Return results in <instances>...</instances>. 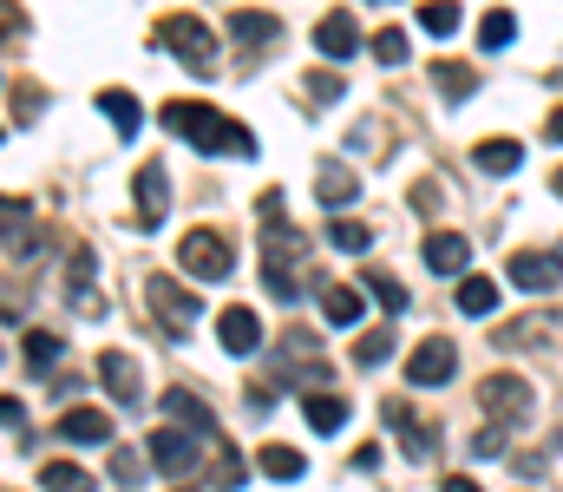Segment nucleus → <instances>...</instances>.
Instances as JSON below:
<instances>
[{
	"label": "nucleus",
	"instance_id": "obj_33",
	"mask_svg": "<svg viewBox=\"0 0 563 492\" xmlns=\"http://www.w3.org/2000/svg\"><path fill=\"white\" fill-rule=\"evenodd\" d=\"M420 26L426 33H439V40L459 33V7H452V0H432V7H420Z\"/></svg>",
	"mask_w": 563,
	"mask_h": 492
},
{
	"label": "nucleus",
	"instance_id": "obj_45",
	"mask_svg": "<svg viewBox=\"0 0 563 492\" xmlns=\"http://www.w3.org/2000/svg\"><path fill=\"white\" fill-rule=\"evenodd\" d=\"M184 492H197V486H184Z\"/></svg>",
	"mask_w": 563,
	"mask_h": 492
},
{
	"label": "nucleus",
	"instance_id": "obj_30",
	"mask_svg": "<svg viewBox=\"0 0 563 492\" xmlns=\"http://www.w3.org/2000/svg\"><path fill=\"white\" fill-rule=\"evenodd\" d=\"M321 316L334 328H354L361 322V296H354V289H321Z\"/></svg>",
	"mask_w": 563,
	"mask_h": 492
},
{
	"label": "nucleus",
	"instance_id": "obj_27",
	"mask_svg": "<svg viewBox=\"0 0 563 492\" xmlns=\"http://www.w3.org/2000/svg\"><path fill=\"white\" fill-rule=\"evenodd\" d=\"M328 243H334V250H347V256H361V250L374 243V230H367L361 217H334V223H328Z\"/></svg>",
	"mask_w": 563,
	"mask_h": 492
},
{
	"label": "nucleus",
	"instance_id": "obj_40",
	"mask_svg": "<svg viewBox=\"0 0 563 492\" xmlns=\"http://www.w3.org/2000/svg\"><path fill=\"white\" fill-rule=\"evenodd\" d=\"M544 139H551V145H563V106L551 112V119H544Z\"/></svg>",
	"mask_w": 563,
	"mask_h": 492
},
{
	"label": "nucleus",
	"instance_id": "obj_42",
	"mask_svg": "<svg viewBox=\"0 0 563 492\" xmlns=\"http://www.w3.org/2000/svg\"><path fill=\"white\" fill-rule=\"evenodd\" d=\"M13 26H20V20H13V13H0V40H7V33H13Z\"/></svg>",
	"mask_w": 563,
	"mask_h": 492
},
{
	"label": "nucleus",
	"instance_id": "obj_19",
	"mask_svg": "<svg viewBox=\"0 0 563 492\" xmlns=\"http://www.w3.org/2000/svg\"><path fill=\"white\" fill-rule=\"evenodd\" d=\"M301 414H308V427H321V434H341V427H347V401H341V394H321V387H308Z\"/></svg>",
	"mask_w": 563,
	"mask_h": 492
},
{
	"label": "nucleus",
	"instance_id": "obj_10",
	"mask_svg": "<svg viewBox=\"0 0 563 492\" xmlns=\"http://www.w3.org/2000/svg\"><path fill=\"white\" fill-rule=\"evenodd\" d=\"M314 46H321V59H354V53H361V20H354L347 7H334V13L314 26Z\"/></svg>",
	"mask_w": 563,
	"mask_h": 492
},
{
	"label": "nucleus",
	"instance_id": "obj_35",
	"mask_svg": "<svg viewBox=\"0 0 563 492\" xmlns=\"http://www.w3.org/2000/svg\"><path fill=\"white\" fill-rule=\"evenodd\" d=\"M217 486H223V492L243 486V460H236V447H230V440H217Z\"/></svg>",
	"mask_w": 563,
	"mask_h": 492
},
{
	"label": "nucleus",
	"instance_id": "obj_13",
	"mask_svg": "<svg viewBox=\"0 0 563 492\" xmlns=\"http://www.w3.org/2000/svg\"><path fill=\"white\" fill-rule=\"evenodd\" d=\"M465 263H472V243H465L459 230H432V237H426V270H432V276H459Z\"/></svg>",
	"mask_w": 563,
	"mask_h": 492
},
{
	"label": "nucleus",
	"instance_id": "obj_34",
	"mask_svg": "<svg viewBox=\"0 0 563 492\" xmlns=\"http://www.w3.org/2000/svg\"><path fill=\"white\" fill-rule=\"evenodd\" d=\"M374 53H380V66H407V33L400 26H380L374 33Z\"/></svg>",
	"mask_w": 563,
	"mask_h": 492
},
{
	"label": "nucleus",
	"instance_id": "obj_23",
	"mask_svg": "<svg viewBox=\"0 0 563 492\" xmlns=\"http://www.w3.org/2000/svg\"><path fill=\"white\" fill-rule=\"evenodd\" d=\"M256 467H263V473H269V480H282V486H288V480H301V473H308V460H301V453H295V447H263V453H256Z\"/></svg>",
	"mask_w": 563,
	"mask_h": 492
},
{
	"label": "nucleus",
	"instance_id": "obj_20",
	"mask_svg": "<svg viewBox=\"0 0 563 492\" xmlns=\"http://www.w3.org/2000/svg\"><path fill=\"white\" fill-rule=\"evenodd\" d=\"M99 112L112 119V132H119V139H139L144 112H139V99H132V92H99Z\"/></svg>",
	"mask_w": 563,
	"mask_h": 492
},
{
	"label": "nucleus",
	"instance_id": "obj_2",
	"mask_svg": "<svg viewBox=\"0 0 563 492\" xmlns=\"http://www.w3.org/2000/svg\"><path fill=\"white\" fill-rule=\"evenodd\" d=\"M164 125L170 132H184L197 152H230V158H256V139L236 125V119H223V112H210V106H197V99H164Z\"/></svg>",
	"mask_w": 563,
	"mask_h": 492
},
{
	"label": "nucleus",
	"instance_id": "obj_12",
	"mask_svg": "<svg viewBox=\"0 0 563 492\" xmlns=\"http://www.w3.org/2000/svg\"><path fill=\"white\" fill-rule=\"evenodd\" d=\"M164 414H177L184 434H197V440H223V434H217V414H210L190 387H164Z\"/></svg>",
	"mask_w": 563,
	"mask_h": 492
},
{
	"label": "nucleus",
	"instance_id": "obj_24",
	"mask_svg": "<svg viewBox=\"0 0 563 492\" xmlns=\"http://www.w3.org/2000/svg\"><path fill=\"white\" fill-rule=\"evenodd\" d=\"M511 40H518V13L492 7V13L478 20V46H485V53H498V46H511Z\"/></svg>",
	"mask_w": 563,
	"mask_h": 492
},
{
	"label": "nucleus",
	"instance_id": "obj_41",
	"mask_svg": "<svg viewBox=\"0 0 563 492\" xmlns=\"http://www.w3.org/2000/svg\"><path fill=\"white\" fill-rule=\"evenodd\" d=\"M445 492H485L478 480H445Z\"/></svg>",
	"mask_w": 563,
	"mask_h": 492
},
{
	"label": "nucleus",
	"instance_id": "obj_22",
	"mask_svg": "<svg viewBox=\"0 0 563 492\" xmlns=\"http://www.w3.org/2000/svg\"><path fill=\"white\" fill-rule=\"evenodd\" d=\"M230 33L256 46V40H276V33H282V20H276V13H256V7H236V13H230Z\"/></svg>",
	"mask_w": 563,
	"mask_h": 492
},
{
	"label": "nucleus",
	"instance_id": "obj_21",
	"mask_svg": "<svg viewBox=\"0 0 563 492\" xmlns=\"http://www.w3.org/2000/svg\"><path fill=\"white\" fill-rule=\"evenodd\" d=\"M472 164H478V171H492V177H505V171H518V164H525V145H518V139H485V145L472 152Z\"/></svg>",
	"mask_w": 563,
	"mask_h": 492
},
{
	"label": "nucleus",
	"instance_id": "obj_15",
	"mask_svg": "<svg viewBox=\"0 0 563 492\" xmlns=\"http://www.w3.org/2000/svg\"><path fill=\"white\" fill-rule=\"evenodd\" d=\"M164 204H170V177H164V164H139V223L144 230L164 223Z\"/></svg>",
	"mask_w": 563,
	"mask_h": 492
},
{
	"label": "nucleus",
	"instance_id": "obj_39",
	"mask_svg": "<svg viewBox=\"0 0 563 492\" xmlns=\"http://www.w3.org/2000/svg\"><path fill=\"white\" fill-rule=\"evenodd\" d=\"M20 420H26V407L13 394H0V427H20Z\"/></svg>",
	"mask_w": 563,
	"mask_h": 492
},
{
	"label": "nucleus",
	"instance_id": "obj_14",
	"mask_svg": "<svg viewBox=\"0 0 563 492\" xmlns=\"http://www.w3.org/2000/svg\"><path fill=\"white\" fill-rule=\"evenodd\" d=\"M217 335H223V348H230L236 361L263 348V322H256V309H223V316H217Z\"/></svg>",
	"mask_w": 563,
	"mask_h": 492
},
{
	"label": "nucleus",
	"instance_id": "obj_11",
	"mask_svg": "<svg viewBox=\"0 0 563 492\" xmlns=\"http://www.w3.org/2000/svg\"><path fill=\"white\" fill-rule=\"evenodd\" d=\"M144 453H151L164 473H190V467H197V434H184V427H157Z\"/></svg>",
	"mask_w": 563,
	"mask_h": 492
},
{
	"label": "nucleus",
	"instance_id": "obj_38",
	"mask_svg": "<svg viewBox=\"0 0 563 492\" xmlns=\"http://www.w3.org/2000/svg\"><path fill=\"white\" fill-rule=\"evenodd\" d=\"M112 473H119L125 486H139V453H125V447H112Z\"/></svg>",
	"mask_w": 563,
	"mask_h": 492
},
{
	"label": "nucleus",
	"instance_id": "obj_17",
	"mask_svg": "<svg viewBox=\"0 0 563 492\" xmlns=\"http://www.w3.org/2000/svg\"><path fill=\"white\" fill-rule=\"evenodd\" d=\"M387 420L400 427V447H407V460H426V453H439V434L407 414V401H387Z\"/></svg>",
	"mask_w": 563,
	"mask_h": 492
},
{
	"label": "nucleus",
	"instance_id": "obj_28",
	"mask_svg": "<svg viewBox=\"0 0 563 492\" xmlns=\"http://www.w3.org/2000/svg\"><path fill=\"white\" fill-rule=\"evenodd\" d=\"M394 354V328H367V335H354V368H380Z\"/></svg>",
	"mask_w": 563,
	"mask_h": 492
},
{
	"label": "nucleus",
	"instance_id": "obj_9",
	"mask_svg": "<svg viewBox=\"0 0 563 492\" xmlns=\"http://www.w3.org/2000/svg\"><path fill=\"white\" fill-rule=\"evenodd\" d=\"M99 381H106V394H112L119 407H139V401H144L139 361H132V354H119V348H106V354H99Z\"/></svg>",
	"mask_w": 563,
	"mask_h": 492
},
{
	"label": "nucleus",
	"instance_id": "obj_6",
	"mask_svg": "<svg viewBox=\"0 0 563 492\" xmlns=\"http://www.w3.org/2000/svg\"><path fill=\"white\" fill-rule=\"evenodd\" d=\"M452 374H459V348H452L445 335H426L420 348L407 354V381H413V387H445Z\"/></svg>",
	"mask_w": 563,
	"mask_h": 492
},
{
	"label": "nucleus",
	"instance_id": "obj_36",
	"mask_svg": "<svg viewBox=\"0 0 563 492\" xmlns=\"http://www.w3.org/2000/svg\"><path fill=\"white\" fill-rule=\"evenodd\" d=\"M505 453V427H485V434H472V460H498Z\"/></svg>",
	"mask_w": 563,
	"mask_h": 492
},
{
	"label": "nucleus",
	"instance_id": "obj_8",
	"mask_svg": "<svg viewBox=\"0 0 563 492\" xmlns=\"http://www.w3.org/2000/svg\"><path fill=\"white\" fill-rule=\"evenodd\" d=\"M144 296H151V309H157L170 328H197V322H203V303H197L184 283H170V276H151V289H144Z\"/></svg>",
	"mask_w": 563,
	"mask_h": 492
},
{
	"label": "nucleus",
	"instance_id": "obj_43",
	"mask_svg": "<svg viewBox=\"0 0 563 492\" xmlns=\"http://www.w3.org/2000/svg\"><path fill=\"white\" fill-rule=\"evenodd\" d=\"M551 190H558V197H563V171H551Z\"/></svg>",
	"mask_w": 563,
	"mask_h": 492
},
{
	"label": "nucleus",
	"instance_id": "obj_25",
	"mask_svg": "<svg viewBox=\"0 0 563 492\" xmlns=\"http://www.w3.org/2000/svg\"><path fill=\"white\" fill-rule=\"evenodd\" d=\"M432 79H439V92H445V99H465V92L478 86V73H472L465 59H432Z\"/></svg>",
	"mask_w": 563,
	"mask_h": 492
},
{
	"label": "nucleus",
	"instance_id": "obj_18",
	"mask_svg": "<svg viewBox=\"0 0 563 492\" xmlns=\"http://www.w3.org/2000/svg\"><path fill=\"white\" fill-rule=\"evenodd\" d=\"M59 434H66L73 447H99V440H112V420H106L99 407H66V420H59Z\"/></svg>",
	"mask_w": 563,
	"mask_h": 492
},
{
	"label": "nucleus",
	"instance_id": "obj_29",
	"mask_svg": "<svg viewBox=\"0 0 563 492\" xmlns=\"http://www.w3.org/2000/svg\"><path fill=\"white\" fill-rule=\"evenodd\" d=\"M40 486H46V492H92V473H86V467H73V460H53V467L40 473Z\"/></svg>",
	"mask_w": 563,
	"mask_h": 492
},
{
	"label": "nucleus",
	"instance_id": "obj_16",
	"mask_svg": "<svg viewBox=\"0 0 563 492\" xmlns=\"http://www.w3.org/2000/svg\"><path fill=\"white\" fill-rule=\"evenodd\" d=\"M314 197H321L328 210H341V204H354V197H361V177H354L341 158H328L321 171H314Z\"/></svg>",
	"mask_w": 563,
	"mask_h": 492
},
{
	"label": "nucleus",
	"instance_id": "obj_5",
	"mask_svg": "<svg viewBox=\"0 0 563 492\" xmlns=\"http://www.w3.org/2000/svg\"><path fill=\"white\" fill-rule=\"evenodd\" d=\"M478 407H485L498 427H525L531 407H538V394H531L525 374H485V381H478Z\"/></svg>",
	"mask_w": 563,
	"mask_h": 492
},
{
	"label": "nucleus",
	"instance_id": "obj_31",
	"mask_svg": "<svg viewBox=\"0 0 563 492\" xmlns=\"http://www.w3.org/2000/svg\"><path fill=\"white\" fill-rule=\"evenodd\" d=\"M59 348H66V341H59L53 328H33V335H26V368H33V374H46V368L59 361Z\"/></svg>",
	"mask_w": 563,
	"mask_h": 492
},
{
	"label": "nucleus",
	"instance_id": "obj_26",
	"mask_svg": "<svg viewBox=\"0 0 563 492\" xmlns=\"http://www.w3.org/2000/svg\"><path fill=\"white\" fill-rule=\"evenodd\" d=\"M459 309H465V316H492V309H498V283H492V276H465V283H459Z\"/></svg>",
	"mask_w": 563,
	"mask_h": 492
},
{
	"label": "nucleus",
	"instance_id": "obj_1",
	"mask_svg": "<svg viewBox=\"0 0 563 492\" xmlns=\"http://www.w3.org/2000/svg\"><path fill=\"white\" fill-rule=\"evenodd\" d=\"M282 210V190H269L263 197V289L276 296V303H295L301 296V256H308V237L288 223V217H276Z\"/></svg>",
	"mask_w": 563,
	"mask_h": 492
},
{
	"label": "nucleus",
	"instance_id": "obj_4",
	"mask_svg": "<svg viewBox=\"0 0 563 492\" xmlns=\"http://www.w3.org/2000/svg\"><path fill=\"white\" fill-rule=\"evenodd\" d=\"M177 270H190L197 283H223V276L236 270V250H230L223 230H190V237L177 243Z\"/></svg>",
	"mask_w": 563,
	"mask_h": 492
},
{
	"label": "nucleus",
	"instance_id": "obj_7",
	"mask_svg": "<svg viewBox=\"0 0 563 492\" xmlns=\"http://www.w3.org/2000/svg\"><path fill=\"white\" fill-rule=\"evenodd\" d=\"M511 283H518L525 296H551L563 283V256L558 250H518V256H511Z\"/></svg>",
	"mask_w": 563,
	"mask_h": 492
},
{
	"label": "nucleus",
	"instance_id": "obj_44",
	"mask_svg": "<svg viewBox=\"0 0 563 492\" xmlns=\"http://www.w3.org/2000/svg\"><path fill=\"white\" fill-rule=\"evenodd\" d=\"M0 139H7V125H0Z\"/></svg>",
	"mask_w": 563,
	"mask_h": 492
},
{
	"label": "nucleus",
	"instance_id": "obj_32",
	"mask_svg": "<svg viewBox=\"0 0 563 492\" xmlns=\"http://www.w3.org/2000/svg\"><path fill=\"white\" fill-rule=\"evenodd\" d=\"M367 289H374V303H380L387 316H400V309H407V289H400L387 270H367Z\"/></svg>",
	"mask_w": 563,
	"mask_h": 492
},
{
	"label": "nucleus",
	"instance_id": "obj_3",
	"mask_svg": "<svg viewBox=\"0 0 563 492\" xmlns=\"http://www.w3.org/2000/svg\"><path fill=\"white\" fill-rule=\"evenodd\" d=\"M157 40H164V46H170L197 79H210V73H217V33H210L197 13H170V20L157 26Z\"/></svg>",
	"mask_w": 563,
	"mask_h": 492
},
{
	"label": "nucleus",
	"instance_id": "obj_37",
	"mask_svg": "<svg viewBox=\"0 0 563 492\" xmlns=\"http://www.w3.org/2000/svg\"><path fill=\"white\" fill-rule=\"evenodd\" d=\"M308 99H341V73H308Z\"/></svg>",
	"mask_w": 563,
	"mask_h": 492
}]
</instances>
